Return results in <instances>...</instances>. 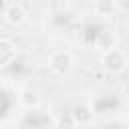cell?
<instances>
[{"label":"cell","instance_id":"cell-1","mask_svg":"<svg viewBox=\"0 0 129 129\" xmlns=\"http://www.w3.org/2000/svg\"><path fill=\"white\" fill-rule=\"evenodd\" d=\"M75 67V58L69 50H54L48 56V69L56 75H64Z\"/></svg>","mask_w":129,"mask_h":129},{"label":"cell","instance_id":"cell-2","mask_svg":"<svg viewBox=\"0 0 129 129\" xmlns=\"http://www.w3.org/2000/svg\"><path fill=\"white\" fill-rule=\"evenodd\" d=\"M101 64L109 71V73H121L127 67V54L121 48H113L101 54Z\"/></svg>","mask_w":129,"mask_h":129},{"label":"cell","instance_id":"cell-3","mask_svg":"<svg viewBox=\"0 0 129 129\" xmlns=\"http://www.w3.org/2000/svg\"><path fill=\"white\" fill-rule=\"evenodd\" d=\"M26 16H28L26 8L20 2H8L4 6V22L10 24V26H20L26 20Z\"/></svg>","mask_w":129,"mask_h":129},{"label":"cell","instance_id":"cell-4","mask_svg":"<svg viewBox=\"0 0 129 129\" xmlns=\"http://www.w3.org/2000/svg\"><path fill=\"white\" fill-rule=\"evenodd\" d=\"M71 115H73V119L77 121V125H89V123L93 121V109H91L87 103L75 105L73 111H71Z\"/></svg>","mask_w":129,"mask_h":129},{"label":"cell","instance_id":"cell-5","mask_svg":"<svg viewBox=\"0 0 129 129\" xmlns=\"http://www.w3.org/2000/svg\"><path fill=\"white\" fill-rule=\"evenodd\" d=\"M18 101H20V105H22V107H26V109H34V107H38V103H40V95H38V91H36V89L26 87V89H22V91H20Z\"/></svg>","mask_w":129,"mask_h":129},{"label":"cell","instance_id":"cell-6","mask_svg":"<svg viewBox=\"0 0 129 129\" xmlns=\"http://www.w3.org/2000/svg\"><path fill=\"white\" fill-rule=\"evenodd\" d=\"M14 58H16V46L8 38H2L0 40V64L2 67H8Z\"/></svg>","mask_w":129,"mask_h":129}]
</instances>
